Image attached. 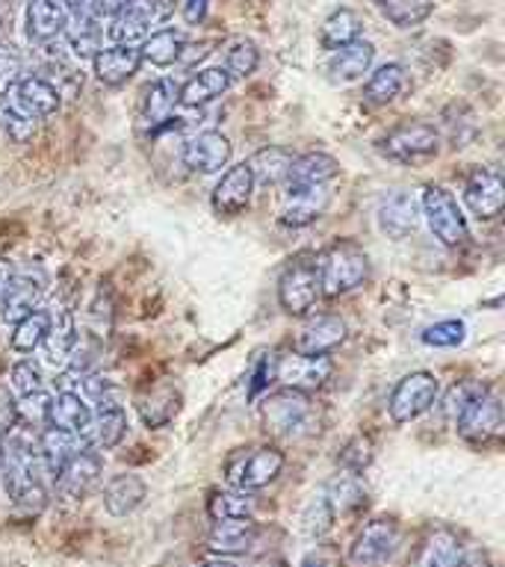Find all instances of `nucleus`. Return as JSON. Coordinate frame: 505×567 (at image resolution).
Masks as SVG:
<instances>
[{
    "label": "nucleus",
    "mask_w": 505,
    "mask_h": 567,
    "mask_svg": "<svg viewBox=\"0 0 505 567\" xmlns=\"http://www.w3.org/2000/svg\"><path fill=\"white\" fill-rule=\"evenodd\" d=\"M464 337H467L464 319H441V322L423 328L420 340L432 349H455V346L464 343Z\"/></svg>",
    "instance_id": "nucleus-46"
},
{
    "label": "nucleus",
    "mask_w": 505,
    "mask_h": 567,
    "mask_svg": "<svg viewBox=\"0 0 505 567\" xmlns=\"http://www.w3.org/2000/svg\"><path fill=\"white\" fill-rule=\"evenodd\" d=\"M198 567H239V565H234V561H228V558H210V561H204V565Z\"/></svg>",
    "instance_id": "nucleus-61"
},
{
    "label": "nucleus",
    "mask_w": 505,
    "mask_h": 567,
    "mask_svg": "<svg viewBox=\"0 0 505 567\" xmlns=\"http://www.w3.org/2000/svg\"><path fill=\"white\" fill-rule=\"evenodd\" d=\"M331 193L328 186H313V189H296V193H284L281 213L278 221L284 228H308L328 210Z\"/></svg>",
    "instance_id": "nucleus-21"
},
{
    "label": "nucleus",
    "mask_w": 505,
    "mask_h": 567,
    "mask_svg": "<svg viewBox=\"0 0 505 567\" xmlns=\"http://www.w3.org/2000/svg\"><path fill=\"white\" fill-rule=\"evenodd\" d=\"M437 396H441V381L437 375L429 370L408 372L405 379L399 381L393 393H390L388 414L396 425L414 423L425 411H432L437 405Z\"/></svg>",
    "instance_id": "nucleus-5"
},
{
    "label": "nucleus",
    "mask_w": 505,
    "mask_h": 567,
    "mask_svg": "<svg viewBox=\"0 0 505 567\" xmlns=\"http://www.w3.org/2000/svg\"><path fill=\"white\" fill-rule=\"evenodd\" d=\"M408 83H411V78H408L405 65H399V62H384V65H379V69L372 71L370 80L363 83V101L372 106H388L405 92Z\"/></svg>",
    "instance_id": "nucleus-33"
},
{
    "label": "nucleus",
    "mask_w": 505,
    "mask_h": 567,
    "mask_svg": "<svg viewBox=\"0 0 505 567\" xmlns=\"http://www.w3.org/2000/svg\"><path fill=\"white\" fill-rule=\"evenodd\" d=\"M461 567H487V558L482 549H467L464 553V561H461Z\"/></svg>",
    "instance_id": "nucleus-59"
},
{
    "label": "nucleus",
    "mask_w": 505,
    "mask_h": 567,
    "mask_svg": "<svg viewBox=\"0 0 505 567\" xmlns=\"http://www.w3.org/2000/svg\"><path fill=\"white\" fill-rule=\"evenodd\" d=\"M423 216L429 221V230L434 234V239L446 248H458L464 246L470 239V228H467V216L461 213L458 202H455V195L450 189H443V186L429 184L423 189Z\"/></svg>",
    "instance_id": "nucleus-4"
},
{
    "label": "nucleus",
    "mask_w": 505,
    "mask_h": 567,
    "mask_svg": "<svg viewBox=\"0 0 505 567\" xmlns=\"http://www.w3.org/2000/svg\"><path fill=\"white\" fill-rule=\"evenodd\" d=\"M16 104L30 118H48L60 110L62 97L42 74H30V78H21V83L16 86Z\"/></svg>",
    "instance_id": "nucleus-31"
},
{
    "label": "nucleus",
    "mask_w": 505,
    "mask_h": 567,
    "mask_svg": "<svg viewBox=\"0 0 505 567\" xmlns=\"http://www.w3.org/2000/svg\"><path fill=\"white\" fill-rule=\"evenodd\" d=\"M334 363L331 358H305V354H284L275 358V381L284 390H299V393H313L331 379Z\"/></svg>",
    "instance_id": "nucleus-13"
},
{
    "label": "nucleus",
    "mask_w": 505,
    "mask_h": 567,
    "mask_svg": "<svg viewBox=\"0 0 505 567\" xmlns=\"http://www.w3.org/2000/svg\"><path fill=\"white\" fill-rule=\"evenodd\" d=\"M136 411H140L142 423L148 425V429H163L181 411V393H177L172 381H159V384L148 388L136 399Z\"/></svg>",
    "instance_id": "nucleus-27"
},
{
    "label": "nucleus",
    "mask_w": 505,
    "mask_h": 567,
    "mask_svg": "<svg viewBox=\"0 0 505 567\" xmlns=\"http://www.w3.org/2000/svg\"><path fill=\"white\" fill-rule=\"evenodd\" d=\"M367 499H370V491L363 485V478L358 473H349V470H340L326 487V503L334 514V520L363 512Z\"/></svg>",
    "instance_id": "nucleus-26"
},
{
    "label": "nucleus",
    "mask_w": 505,
    "mask_h": 567,
    "mask_svg": "<svg viewBox=\"0 0 505 567\" xmlns=\"http://www.w3.org/2000/svg\"><path fill=\"white\" fill-rule=\"evenodd\" d=\"M9 24H12V3L0 0V33H3Z\"/></svg>",
    "instance_id": "nucleus-60"
},
{
    "label": "nucleus",
    "mask_w": 505,
    "mask_h": 567,
    "mask_svg": "<svg viewBox=\"0 0 505 567\" xmlns=\"http://www.w3.org/2000/svg\"><path fill=\"white\" fill-rule=\"evenodd\" d=\"M9 384L18 396H30L35 390H42V372L39 367H33V361H18L9 370Z\"/></svg>",
    "instance_id": "nucleus-52"
},
{
    "label": "nucleus",
    "mask_w": 505,
    "mask_h": 567,
    "mask_svg": "<svg viewBox=\"0 0 505 567\" xmlns=\"http://www.w3.org/2000/svg\"><path fill=\"white\" fill-rule=\"evenodd\" d=\"M16 275H18L16 264H12L9 257H0V296L9 290V284L16 281Z\"/></svg>",
    "instance_id": "nucleus-58"
},
{
    "label": "nucleus",
    "mask_w": 505,
    "mask_h": 567,
    "mask_svg": "<svg viewBox=\"0 0 505 567\" xmlns=\"http://www.w3.org/2000/svg\"><path fill=\"white\" fill-rule=\"evenodd\" d=\"M420 225V202L411 193L388 195L379 207V230L390 239L411 237Z\"/></svg>",
    "instance_id": "nucleus-23"
},
{
    "label": "nucleus",
    "mask_w": 505,
    "mask_h": 567,
    "mask_svg": "<svg viewBox=\"0 0 505 567\" xmlns=\"http://www.w3.org/2000/svg\"><path fill=\"white\" fill-rule=\"evenodd\" d=\"M482 390H485V384H478V381H461V384H455V388L443 396V411L455 416L461 408L467 405L473 396H478Z\"/></svg>",
    "instance_id": "nucleus-53"
},
{
    "label": "nucleus",
    "mask_w": 505,
    "mask_h": 567,
    "mask_svg": "<svg viewBox=\"0 0 505 567\" xmlns=\"http://www.w3.org/2000/svg\"><path fill=\"white\" fill-rule=\"evenodd\" d=\"M464 204L482 221L496 219L505 207V181L496 168H473L464 181Z\"/></svg>",
    "instance_id": "nucleus-14"
},
{
    "label": "nucleus",
    "mask_w": 505,
    "mask_h": 567,
    "mask_svg": "<svg viewBox=\"0 0 505 567\" xmlns=\"http://www.w3.org/2000/svg\"><path fill=\"white\" fill-rule=\"evenodd\" d=\"M230 89V78L228 71L221 69H204L198 71V74H193V78L186 80L184 86H181V92H177V101L184 106H204L210 104V101H216V97H221L225 92Z\"/></svg>",
    "instance_id": "nucleus-37"
},
{
    "label": "nucleus",
    "mask_w": 505,
    "mask_h": 567,
    "mask_svg": "<svg viewBox=\"0 0 505 567\" xmlns=\"http://www.w3.org/2000/svg\"><path fill=\"white\" fill-rule=\"evenodd\" d=\"M260 420L275 441H301L317 432V405L308 393L281 388L264 399Z\"/></svg>",
    "instance_id": "nucleus-2"
},
{
    "label": "nucleus",
    "mask_w": 505,
    "mask_h": 567,
    "mask_svg": "<svg viewBox=\"0 0 505 567\" xmlns=\"http://www.w3.org/2000/svg\"><path fill=\"white\" fill-rule=\"evenodd\" d=\"M35 450H39V458L44 464V473L48 478L60 476V470L65 467L71 461V455L80 450V441L74 434L60 432V429H51V425H44L39 437H35Z\"/></svg>",
    "instance_id": "nucleus-34"
},
{
    "label": "nucleus",
    "mask_w": 505,
    "mask_h": 567,
    "mask_svg": "<svg viewBox=\"0 0 505 567\" xmlns=\"http://www.w3.org/2000/svg\"><path fill=\"white\" fill-rule=\"evenodd\" d=\"M455 429L467 443L485 446L503 434V399L496 390H482L455 414Z\"/></svg>",
    "instance_id": "nucleus-8"
},
{
    "label": "nucleus",
    "mask_w": 505,
    "mask_h": 567,
    "mask_svg": "<svg viewBox=\"0 0 505 567\" xmlns=\"http://www.w3.org/2000/svg\"><path fill=\"white\" fill-rule=\"evenodd\" d=\"M181 12H184V21L189 27L204 24V18H207V12H210V0H184Z\"/></svg>",
    "instance_id": "nucleus-56"
},
{
    "label": "nucleus",
    "mask_w": 505,
    "mask_h": 567,
    "mask_svg": "<svg viewBox=\"0 0 505 567\" xmlns=\"http://www.w3.org/2000/svg\"><path fill=\"white\" fill-rule=\"evenodd\" d=\"M292 163V151L281 148V145H266L255 154V157L248 159L246 166L255 177V186H278L284 184V177H287V168Z\"/></svg>",
    "instance_id": "nucleus-39"
},
{
    "label": "nucleus",
    "mask_w": 505,
    "mask_h": 567,
    "mask_svg": "<svg viewBox=\"0 0 505 567\" xmlns=\"http://www.w3.org/2000/svg\"><path fill=\"white\" fill-rule=\"evenodd\" d=\"M260 538V526L255 517H243V520H216L213 529L207 532V549L213 556H239L248 553Z\"/></svg>",
    "instance_id": "nucleus-20"
},
{
    "label": "nucleus",
    "mask_w": 505,
    "mask_h": 567,
    "mask_svg": "<svg viewBox=\"0 0 505 567\" xmlns=\"http://www.w3.org/2000/svg\"><path fill=\"white\" fill-rule=\"evenodd\" d=\"M379 151L393 163L420 166L437 157L441 151V131L429 122H402L379 142Z\"/></svg>",
    "instance_id": "nucleus-3"
},
{
    "label": "nucleus",
    "mask_w": 505,
    "mask_h": 567,
    "mask_svg": "<svg viewBox=\"0 0 505 567\" xmlns=\"http://www.w3.org/2000/svg\"><path fill=\"white\" fill-rule=\"evenodd\" d=\"M127 0H86V12L95 21H104V18H115L124 9Z\"/></svg>",
    "instance_id": "nucleus-55"
},
{
    "label": "nucleus",
    "mask_w": 505,
    "mask_h": 567,
    "mask_svg": "<svg viewBox=\"0 0 505 567\" xmlns=\"http://www.w3.org/2000/svg\"><path fill=\"white\" fill-rule=\"evenodd\" d=\"M24 78V56L12 42H0V97L9 95Z\"/></svg>",
    "instance_id": "nucleus-47"
},
{
    "label": "nucleus",
    "mask_w": 505,
    "mask_h": 567,
    "mask_svg": "<svg viewBox=\"0 0 505 567\" xmlns=\"http://www.w3.org/2000/svg\"><path fill=\"white\" fill-rule=\"evenodd\" d=\"M83 393H86L89 405L101 408H118V388H115L110 379H101V375H86L83 379Z\"/></svg>",
    "instance_id": "nucleus-50"
},
{
    "label": "nucleus",
    "mask_w": 505,
    "mask_h": 567,
    "mask_svg": "<svg viewBox=\"0 0 505 567\" xmlns=\"http://www.w3.org/2000/svg\"><path fill=\"white\" fill-rule=\"evenodd\" d=\"M301 523H305V532H308L310 538H322V535L331 532V526H334V514L328 508L326 496H319V499H313V503L305 508Z\"/></svg>",
    "instance_id": "nucleus-51"
},
{
    "label": "nucleus",
    "mask_w": 505,
    "mask_h": 567,
    "mask_svg": "<svg viewBox=\"0 0 505 567\" xmlns=\"http://www.w3.org/2000/svg\"><path fill=\"white\" fill-rule=\"evenodd\" d=\"M80 343L78 334V322H74V313L71 310H60L56 317H51V328L44 334V361L51 367H65L69 358L74 354Z\"/></svg>",
    "instance_id": "nucleus-32"
},
{
    "label": "nucleus",
    "mask_w": 505,
    "mask_h": 567,
    "mask_svg": "<svg viewBox=\"0 0 505 567\" xmlns=\"http://www.w3.org/2000/svg\"><path fill=\"white\" fill-rule=\"evenodd\" d=\"M349 328L337 313H319L310 317L305 326L292 337V354H305V358H328V354L346 343Z\"/></svg>",
    "instance_id": "nucleus-12"
},
{
    "label": "nucleus",
    "mask_w": 505,
    "mask_h": 567,
    "mask_svg": "<svg viewBox=\"0 0 505 567\" xmlns=\"http://www.w3.org/2000/svg\"><path fill=\"white\" fill-rule=\"evenodd\" d=\"M251 195H255V177H251L246 163H239V166L228 168V172L219 177V184L213 186L210 204L219 216L234 219V216L248 210Z\"/></svg>",
    "instance_id": "nucleus-16"
},
{
    "label": "nucleus",
    "mask_w": 505,
    "mask_h": 567,
    "mask_svg": "<svg viewBox=\"0 0 505 567\" xmlns=\"http://www.w3.org/2000/svg\"><path fill=\"white\" fill-rule=\"evenodd\" d=\"M301 567H328V565L319 556H308L305 561H301Z\"/></svg>",
    "instance_id": "nucleus-62"
},
{
    "label": "nucleus",
    "mask_w": 505,
    "mask_h": 567,
    "mask_svg": "<svg viewBox=\"0 0 505 567\" xmlns=\"http://www.w3.org/2000/svg\"><path fill=\"white\" fill-rule=\"evenodd\" d=\"M177 86L172 78H157L154 83L142 89V104H140V122L142 127H148L151 136L157 131H163L172 118H175V110H177Z\"/></svg>",
    "instance_id": "nucleus-18"
},
{
    "label": "nucleus",
    "mask_w": 505,
    "mask_h": 567,
    "mask_svg": "<svg viewBox=\"0 0 505 567\" xmlns=\"http://www.w3.org/2000/svg\"><path fill=\"white\" fill-rule=\"evenodd\" d=\"M0 131L16 145H30L35 136V118H30L16 101L0 97Z\"/></svg>",
    "instance_id": "nucleus-44"
},
{
    "label": "nucleus",
    "mask_w": 505,
    "mask_h": 567,
    "mask_svg": "<svg viewBox=\"0 0 505 567\" xmlns=\"http://www.w3.org/2000/svg\"><path fill=\"white\" fill-rule=\"evenodd\" d=\"M375 7L390 24L399 30L423 24L425 18H432L434 0H375Z\"/></svg>",
    "instance_id": "nucleus-42"
},
{
    "label": "nucleus",
    "mask_w": 505,
    "mask_h": 567,
    "mask_svg": "<svg viewBox=\"0 0 505 567\" xmlns=\"http://www.w3.org/2000/svg\"><path fill=\"white\" fill-rule=\"evenodd\" d=\"M101 473H104V458L101 452L86 450L80 446L65 467L60 470V476L53 478V487H56V496L65 499V503H80L92 494V487L101 482Z\"/></svg>",
    "instance_id": "nucleus-11"
},
{
    "label": "nucleus",
    "mask_w": 505,
    "mask_h": 567,
    "mask_svg": "<svg viewBox=\"0 0 505 567\" xmlns=\"http://www.w3.org/2000/svg\"><path fill=\"white\" fill-rule=\"evenodd\" d=\"M210 53V42H202V44H184V51H181V60L186 69H193L195 60H204Z\"/></svg>",
    "instance_id": "nucleus-57"
},
{
    "label": "nucleus",
    "mask_w": 505,
    "mask_h": 567,
    "mask_svg": "<svg viewBox=\"0 0 505 567\" xmlns=\"http://www.w3.org/2000/svg\"><path fill=\"white\" fill-rule=\"evenodd\" d=\"M48 328H51V313H48V310H30L27 317H21L16 326H12L9 346L21 354L35 352V349H42Z\"/></svg>",
    "instance_id": "nucleus-41"
},
{
    "label": "nucleus",
    "mask_w": 505,
    "mask_h": 567,
    "mask_svg": "<svg viewBox=\"0 0 505 567\" xmlns=\"http://www.w3.org/2000/svg\"><path fill=\"white\" fill-rule=\"evenodd\" d=\"M124 434H127V411L122 405L101 408V411H92V420H89L86 432L80 434V441L86 450L104 452L115 450L124 441Z\"/></svg>",
    "instance_id": "nucleus-25"
},
{
    "label": "nucleus",
    "mask_w": 505,
    "mask_h": 567,
    "mask_svg": "<svg viewBox=\"0 0 505 567\" xmlns=\"http://www.w3.org/2000/svg\"><path fill=\"white\" fill-rule=\"evenodd\" d=\"M39 299H42V281L33 275H16V281L0 296V319L16 326L18 319L35 310Z\"/></svg>",
    "instance_id": "nucleus-36"
},
{
    "label": "nucleus",
    "mask_w": 505,
    "mask_h": 567,
    "mask_svg": "<svg viewBox=\"0 0 505 567\" xmlns=\"http://www.w3.org/2000/svg\"><path fill=\"white\" fill-rule=\"evenodd\" d=\"M97 24H101V21H95V18L89 16L86 9H78L74 16H69L65 30H62L65 48H69L74 56H80V60H95V53L101 51V35H104V30Z\"/></svg>",
    "instance_id": "nucleus-35"
},
{
    "label": "nucleus",
    "mask_w": 505,
    "mask_h": 567,
    "mask_svg": "<svg viewBox=\"0 0 505 567\" xmlns=\"http://www.w3.org/2000/svg\"><path fill=\"white\" fill-rule=\"evenodd\" d=\"M60 3H62V7H65V9H83V7H86V0H60Z\"/></svg>",
    "instance_id": "nucleus-63"
},
{
    "label": "nucleus",
    "mask_w": 505,
    "mask_h": 567,
    "mask_svg": "<svg viewBox=\"0 0 505 567\" xmlns=\"http://www.w3.org/2000/svg\"><path fill=\"white\" fill-rule=\"evenodd\" d=\"M319 272L317 260L308 257H296L278 278V301H281L284 313L290 317H308L313 305L319 301Z\"/></svg>",
    "instance_id": "nucleus-9"
},
{
    "label": "nucleus",
    "mask_w": 505,
    "mask_h": 567,
    "mask_svg": "<svg viewBox=\"0 0 505 567\" xmlns=\"http://www.w3.org/2000/svg\"><path fill=\"white\" fill-rule=\"evenodd\" d=\"M95 78L104 83V86H124L127 80H133V74L142 69V56L136 44H113V48H104V51L95 53Z\"/></svg>",
    "instance_id": "nucleus-22"
},
{
    "label": "nucleus",
    "mask_w": 505,
    "mask_h": 567,
    "mask_svg": "<svg viewBox=\"0 0 505 567\" xmlns=\"http://www.w3.org/2000/svg\"><path fill=\"white\" fill-rule=\"evenodd\" d=\"M340 175V163L326 151H308L292 157L287 177H284V193H296V189H313V186H328Z\"/></svg>",
    "instance_id": "nucleus-17"
},
{
    "label": "nucleus",
    "mask_w": 505,
    "mask_h": 567,
    "mask_svg": "<svg viewBox=\"0 0 505 567\" xmlns=\"http://www.w3.org/2000/svg\"><path fill=\"white\" fill-rule=\"evenodd\" d=\"M464 553H467V547L458 538V532L446 529V526H434L420 540L411 567H461Z\"/></svg>",
    "instance_id": "nucleus-19"
},
{
    "label": "nucleus",
    "mask_w": 505,
    "mask_h": 567,
    "mask_svg": "<svg viewBox=\"0 0 505 567\" xmlns=\"http://www.w3.org/2000/svg\"><path fill=\"white\" fill-rule=\"evenodd\" d=\"M257 65H260V51H257V44L251 39H239L225 53V71H228L230 80L251 78Z\"/></svg>",
    "instance_id": "nucleus-45"
},
{
    "label": "nucleus",
    "mask_w": 505,
    "mask_h": 567,
    "mask_svg": "<svg viewBox=\"0 0 505 567\" xmlns=\"http://www.w3.org/2000/svg\"><path fill=\"white\" fill-rule=\"evenodd\" d=\"M207 514L216 520H243L255 514V496L243 494V491H216L207 499Z\"/></svg>",
    "instance_id": "nucleus-43"
},
{
    "label": "nucleus",
    "mask_w": 505,
    "mask_h": 567,
    "mask_svg": "<svg viewBox=\"0 0 505 567\" xmlns=\"http://www.w3.org/2000/svg\"><path fill=\"white\" fill-rule=\"evenodd\" d=\"M284 452L278 446H257V450H248L243 455H234L228 461V482L234 485V491H243V494H255V491H264L281 476Z\"/></svg>",
    "instance_id": "nucleus-7"
},
{
    "label": "nucleus",
    "mask_w": 505,
    "mask_h": 567,
    "mask_svg": "<svg viewBox=\"0 0 505 567\" xmlns=\"http://www.w3.org/2000/svg\"><path fill=\"white\" fill-rule=\"evenodd\" d=\"M145 496H148L145 478L136 473H118L104 485V508L113 517H127L145 503Z\"/></svg>",
    "instance_id": "nucleus-29"
},
{
    "label": "nucleus",
    "mask_w": 505,
    "mask_h": 567,
    "mask_svg": "<svg viewBox=\"0 0 505 567\" xmlns=\"http://www.w3.org/2000/svg\"><path fill=\"white\" fill-rule=\"evenodd\" d=\"M361 16H358L354 9L340 7L322 21V33H319V39H322V48L337 51V48H346V44L358 42V39H361Z\"/></svg>",
    "instance_id": "nucleus-40"
},
{
    "label": "nucleus",
    "mask_w": 505,
    "mask_h": 567,
    "mask_svg": "<svg viewBox=\"0 0 505 567\" xmlns=\"http://www.w3.org/2000/svg\"><path fill=\"white\" fill-rule=\"evenodd\" d=\"M69 21V9L60 0H30L27 3V35L30 42L44 44L60 39Z\"/></svg>",
    "instance_id": "nucleus-28"
},
{
    "label": "nucleus",
    "mask_w": 505,
    "mask_h": 567,
    "mask_svg": "<svg viewBox=\"0 0 505 567\" xmlns=\"http://www.w3.org/2000/svg\"><path fill=\"white\" fill-rule=\"evenodd\" d=\"M319 292L328 299H340L346 292L358 290L370 278V255L354 239H334L322 251L317 264Z\"/></svg>",
    "instance_id": "nucleus-1"
},
{
    "label": "nucleus",
    "mask_w": 505,
    "mask_h": 567,
    "mask_svg": "<svg viewBox=\"0 0 505 567\" xmlns=\"http://www.w3.org/2000/svg\"><path fill=\"white\" fill-rule=\"evenodd\" d=\"M186 35L184 30H175V27H163V30H154V33L142 42L140 56L142 62H151L157 69H168L181 60V51H184Z\"/></svg>",
    "instance_id": "nucleus-38"
},
{
    "label": "nucleus",
    "mask_w": 505,
    "mask_h": 567,
    "mask_svg": "<svg viewBox=\"0 0 505 567\" xmlns=\"http://www.w3.org/2000/svg\"><path fill=\"white\" fill-rule=\"evenodd\" d=\"M89 420H92V405L74 390H62L60 396L51 399V414H48L51 429L74 434L80 441V434L86 432Z\"/></svg>",
    "instance_id": "nucleus-30"
},
{
    "label": "nucleus",
    "mask_w": 505,
    "mask_h": 567,
    "mask_svg": "<svg viewBox=\"0 0 505 567\" xmlns=\"http://www.w3.org/2000/svg\"><path fill=\"white\" fill-rule=\"evenodd\" d=\"M175 12V0H127L124 9L113 18V35L118 44L145 42L154 27H159Z\"/></svg>",
    "instance_id": "nucleus-10"
},
{
    "label": "nucleus",
    "mask_w": 505,
    "mask_h": 567,
    "mask_svg": "<svg viewBox=\"0 0 505 567\" xmlns=\"http://www.w3.org/2000/svg\"><path fill=\"white\" fill-rule=\"evenodd\" d=\"M230 140L219 131H202L189 136L181 148V159L189 172H198V175H213V172H221V168L230 163Z\"/></svg>",
    "instance_id": "nucleus-15"
},
{
    "label": "nucleus",
    "mask_w": 505,
    "mask_h": 567,
    "mask_svg": "<svg viewBox=\"0 0 505 567\" xmlns=\"http://www.w3.org/2000/svg\"><path fill=\"white\" fill-rule=\"evenodd\" d=\"M272 381H275V354H269V358H260V361L255 363V372H251V381H248V399H257L260 393H266Z\"/></svg>",
    "instance_id": "nucleus-54"
},
{
    "label": "nucleus",
    "mask_w": 505,
    "mask_h": 567,
    "mask_svg": "<svg viewBox=\"0 0 505 567\" xmlns=\"http://www.w3.org/2000/svg\"><path fill=\"white\" fill-rule=\"evenodd\" d=\"M370 461H372V443L370 437H363V434L352 437V441L346 443L343 450H340V467L349 470V473H358V476H361L363 470L370 467Z\"/></svg>",
    "instance_id": "nucleus-49"
},
{
    "label": "nucleus",
    "mask_w": 505,
    "mask_h": 567,
    "mask_svg": "<svg viewBox=\"0 0 505 567\" xmlns=\"http://www.w3.org/2000/svg\"><path fill=\"white\" fill-rule=\"evenodd\" d=\"M372 60H375V44L358 39V42L331 51L326 62V74L331 83H354L372 69Z\"/></svg>",
    "instance_id": "nucleus-24"
},
{
    "label": "nucleus",
    "mask_w": 505,
    "mask_h": 567,
    "mask_svg": "<svg viewBox=\"0 0 505 567\" xmlns=\"http://www.w3.org/2000/svg\"><path fill=\"white\" fill-rule=\"evenodd\" d=\"M51 393L35 390L30 396H18L16 414L24 425H48V414H51Z\"/></svg>",
    "instance_id": "nucleus-48"
},
{
    "label": "nucleus",
    "mask_w": 505,
    "mask_h": 567,
    "mask_svg": "<svg viewBox=\"0 0 505 567\" xmlns=\"http://www.w3.org/2000/svg\"><path fill=\"white\" fill-rule=\"evenodd\" d=\"M399 538H402V532L393 517H375V520L363 523V529L349 544L346 567H384L396 556Z\"/></svg>",
    "instance_id": "nucleus-6"
}]
</instances>
